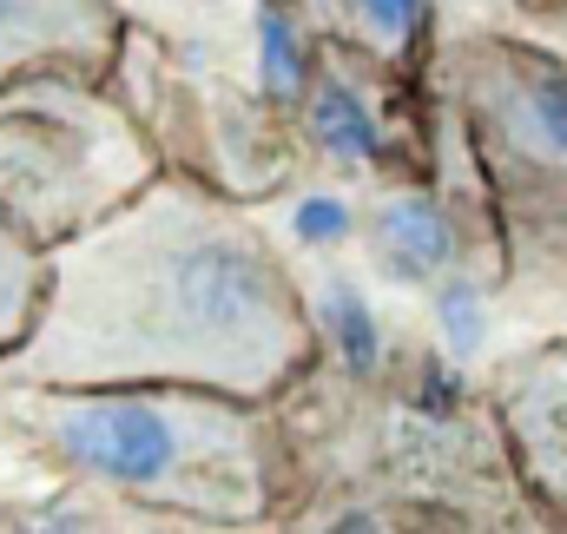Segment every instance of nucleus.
I'll return each instance as SVG.
<instances>
[{"label":"nucleus","instance_id":"nucleus-1","mask_svg":"<svg viewBox=\"0 0 567 534\" xmlns=\"http://www.w3.org/2000/svg\"><path fill=\"white\" fill-rule=\"evenodd\" d=\"M317 310L284 245L231 192L158 172L47 251L40 317L0 383H185L278 402L317 363Z\"/></svg>","mask_w":567,"mask_h":534},{"label":"nucleus","instance_id":"nucleus-2","mask_svg":"<svg viewBox=\"0 0 567 534\" xmlns=\"http://www.w3.org/2000/svg\"><path fill=\"white\" fill-rule=\"evenodd\" d=\"M0 422L66 482L198 528L278 509L271 402L185 383H0Z\"/></svg>","mask_w":567,"mask_h":534},{"label":"nucleus","instance_id":"nucleus-3","mask_svg":"<svg viewBox=\"0 0 567 534\" xmlns=\"http://www.w3.org/2000/svg\"><path fill=\"white\" fill-rule=\"evenodd\" d=\"M442 73L515 265H567V60L515 33H455Z\"/></svg>","mask_w":567,"mask_h":534},{"label":"nucleus","instance_id":"nucleus-4","mask_svg":"<svg viewBox=\"0 0 567 534\" xmlns=\"http://www.w3.org/2000/svg\"><path fill=\"white\" fill-rule=\"evenodd\" d=\"M145 126L80 66L0 86V205L33 245H66L158 178Z\"/></svg>","mask_w":567,"mask_h":534},{"label":"nucleus","instance_id":"nucleus-5","mask_svg":"<svg viewBox=\"0 0 567 534\" xmlns=\"http://www.w3.org/2000/svg\"><path fill=\"white\" fill-rule=\"evenodd\" d=\"M495 422L528 495L567 522V343H535L495 377Z\"/></svg>","mask_w":567,"mask_h":534},{"label":"nucleus","instance_id":"nucleus-6","mask_svg":"<svg viewBox=\"0 0 567 534\" xmlns=\"http://www.w3.org/2000/svg\"><path fill=\"white\" fill-rule=\"evenodd\" d=\"M120 33L126 27L113 0H0V86L40 66L106 73L120 53Z\"/></svg>","mask_w":567,"mask_h":534},{"label":"nucleus","instance_id":"nucleus-7","mask_svg":"<svg viewBox=\"0 0 567 534\" xmlns=\"http://www.w3.org/2000/svg\"><path fill=\"white\" fill-rule=\"evenodd\" d=\"M297 13L370 60H410L429 33V0H297Z\"/></svg>","mask_w":567,"mask_h":534},{"label":"nucleus","instance_id":"nucleus-8","mask_svg":"<svg viewBox=\"0 0 567 534\" xmlns=\"http://www.w3.org/2000/svg\"><path fill=\"white\" fill-rule=\"evenodd\" d=\"M40 290H47V245H33L20 218L0 205V357H13L20 337L33 330Z\"/></svg>","mask_w":567,"mask_h":534},{"label":"nucleus","instance_id":"nucleus-9","mask_svg":"<svg viewBox=\"0 0 567 534\" xmlns=\"http://www.w3.org/2000/svg\"><path fill=\"white\" fill-rule=\"evenodd\" d=\"M522 7H535V13H555V7H567V0H522Z\"/></svg>","mask_w":567,"mask_h":534}]
</instances>
